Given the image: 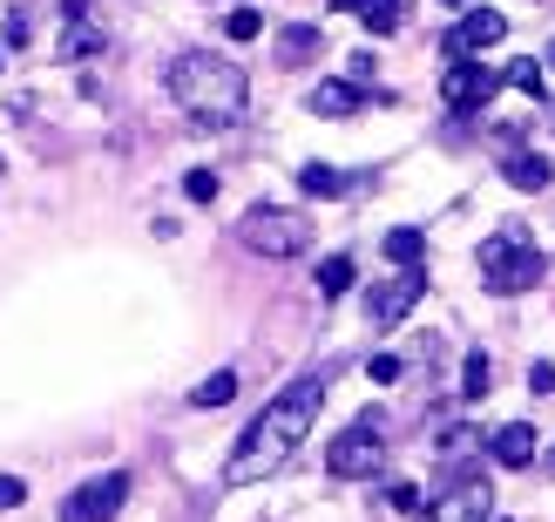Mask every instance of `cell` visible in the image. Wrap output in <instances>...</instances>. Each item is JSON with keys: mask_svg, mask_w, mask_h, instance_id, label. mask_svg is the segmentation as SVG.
<instances>
[{"mask_svg": "<svg viewBox=\"0 0 555 522\" xmlns=\"http://www.w3.org/2000/svg\"><path fill=\"white\" fill-rule=\"evenodd\" d=\"M319 407H325V373H305V380H292L278 400H264V415L237 434V448H231V461H224V482H231V488H258L264 475H278V469L298 455V442L312 434Z\"/></svg>", "mask_w": 555, "mask_h": 522, "instance_id": "obj_1", "label": "cell"}, {"mask_svg": "<svg viewBox=\"0 0 555 522\" xmlns=\"http://www.w3.org/2000/svg\"><path fill=\"white\" fill-rule=\"evenodd\" d=\"M170 102L183 109L197 129H231L251 102V75H244L231 54H210V48H190L170 62Z\"/></svg>", "mask_w": 555, "mask_h": 522, "instance_id": "obj_2", "label": "cell"}, {"mask_svg": "<svg viewBox=\"0 0 555 522\" xmlns=\"http://www.w3.org/2000/svg\"><path fill=\"white\" fill-rule=\"evenodd\" d=\"M542 271H548V258H542L521 231H494V238H481V285H488V292H502V298L535 292Z\"/></svg>", "mask_w": 555, "mask_h": 522, "instance_id": "obj_3", "label": "cell"}, {"mask_svg": "<svg viewBox=\"0 0 555 522\" xmlns=\"http://www.w3.org/2000/svg\"><path fill=\"white\" fill-rule=\"evenodd\" d=\"M237 238H244V252H258V258H298L305 244H312V225H305V211H292V204H251L237 217Z\"/></svg>", "mask_w": 555, "mask_h": 522, "instance_id": "obj_4", "label": "cell"}, {"mask_svg": "<svg viewBox=\"0 0 555 522\" xmlns=\"http://www.w3.org/2000/svg\"><path fill=\"white\" fill-rule=\"evenodd\" d=\"M379 455H386V428H379V415H359L346 434H332L325 469L339 475V482H359V475H373V469H379Z\"/></svg>", "mask_w": 555, "mask_h": 522, "instance_id": "obj_5", "label": "cell"}, {"mask_svg": "<svg viewBox=\"0 0 555 522\" xmlns=\"http://www.w3.org/2000/svg\"><path fill=\"white\" fill-rule=\"evenodd\" d=\"M494 89H502V68H488L481 54H454V68L440 75V102H448L454 116H475V109H488Z\"/></svg>", "mask_w": 555, "mask_h": 522, "instance_id": "obj_6", "label": "cell"}, {"mask_svg": "<svg viewBox=\"0 0 555 522\" xmlns=\"http://www.w3.org/2000/svg\"><path fill=\"white\" fill-rule=\"evenodd\" d=\"M122 502H129V475L108 469V475H95V482H81L75 496L62 502V522H116Z\"/></svg>", "mask_w": 555, "mask_h": 522, "instance_id": "obj_7", "label": "cell"}, {"mask_svg": "<svg viewBox=\"0 0 555 522\" xmlns=\"http://www.w3.org/2000/svg\"><path fill=\"white\" fill-rule=\"evenodd\" d=\"M421 292H427V265L421 271H400V279H386V285H373L366 292V319L373 326H400L413 306H421Z\"/></svg>", "mask_w": 555, "mask_h": 522, "instance_id": "obj_8", "label": "cell"}, {"mask_svg": "<svg viewBox=\"0 0 555 522\" xmlns=\"http://www.w3.org/2000/svg\"><path fill=\"white\" fill-rule=\"evenodd\" d=\"M494 41H508V21L494 14V8H467V14L454 21V35H448L454 54H488Z\"/></svg>", "mask_w": 555, "mask_h": 522, "instance_id": "obj_9", "label": "cell"}, {"mask_svg": "<svg viewBox=\"0 0 555 522\" xmlns=\"http://www.w3.org/2000/svg\"><path fill=\"white\" fill-rule=\"evenodd\" d=\"M488 515H494V488L475 475V482H461V488H454V496L440 502L427 522H488Z\"/></svg>", "mask_w": 555, "mask_h": 522, "instance_id": "obj_10", "label": "cell"}, {"mask_svg": "<svg viewBox=\"0 0 555 522\" xmlns=\"http://www.w3.org/2000/svg\"><path fill=\"white\" fill-rule=\"evenodd\" d=\"M488 455L502 461V469H529V461H535V428H529V421L494 428V434H488Z\"/></svg>", "mask_w": 555, "mask_h": 522, "instance_id": "obj_11", "label": "cell"}, {"mask_svg": "<svg viewBox=\"0 0 555 522\" xmlns=\"http://www.w3.org/2000/svg\"><path fill=\"white\" fill-rule=\"evenodd\" d=\"M319 48H325L319 21H292V27H278V62H285V68H298V62H319Z\"/></svg>", "mask_w": 555, "mask_h": 522, "instance_id": "obj_12", "label": "cell"}, {"mask_svg": "<svg viewBox=\"0 0 555 522\" xmlns=\"http://www.w3.org/2000/svg\"><path fill=\"white\" fill-rule=\"evenodd\" d=\"M102 21H68L62 41H54V62H89V54H102Z\"/></svg>", "mask_w": 555, "mask_h": 522, "instance_id": "obj_13", "label": "cell"}, {"mask_svg": "<svg viewBox=\"0 0 555 522\" xmlns=\"http://www.w3.org/2000/svg\"><path fill=\"white\" fill-rule=\"evenodd\" d=\"M305 109H312V116H352L359 81H319V89H305Z\"/></svg>", "mask_w": 555, "mask_h": 522, "instance_id": "obj_14", "label": "cell"}, {"mask_svg": "<svg viewBox=\"0 0 555 522\" xmlns=\"http://www.w3.org/2000/svg\"><path fill=\"white\" fill-rule=\"evenodd\" d=\"M502 177H508L515 190H548V177H555V163H548V156H535V150H515V156L502 163Z\"/></svg>", "mask_w": 555, "mask_h": 522, "instance_id": "obj_15", "label": "cell"}, {"mask_svg": "<svg viewBox=\"0 0 555 522\" xmlns=\"http://www.w3.org/2000/svg\"><path fill=\"white\" fill-rule=\"evenodd\" d=\"M386 258H393L400 271H421L427 265V238L413 225H393V231H386Z\"/></svg>", "mask_w": 555, "mask_h": 522, "instance_id": "obj_16", "label": "cell"}, {"mask_svg": "<svg viewBox=\"0 0 555 522\" xmlns=\"http://www.w3.org/2000/svg\"><path fill=\"white\" fill-rule=\"evenodd\" d=\"M237 400V373L231 367H217L210 380H197V394H190V407H231Z\"/></svg>", "mask_w": 555, "mask_h": 522, "instance_id": "obj_17", "label": "cell"}, {"mask_svg": "<svg viewBox=\"0 0 555 522\" xmlns=\"http://www.w3.org/2000/svg\"><path fill=\"white\" fill-rule=\"evenodd\" d=\"M298 183H305V198H346V170H332V163H305Z\"/></svg>", "mask_w": 555, "mask_h": 522, "instance_id": "obj_18", "label": "cell"}, {"mask_svg": "<svg viewBox=\"0 0 555 522\" xmlns=\"http://www.w3.org/2000/svg\"><path fill=\"white\" fill-rule=\"evenodd\" d=\"M319 292H325V298H339V292H352V258H346V252H332V258L319 265Z\"/></svg>", "mask_w": 555, "mask_h": 522, "instance_id": "obj_19", "label": "cell"}, {"mask_svg": "<svg viewBox=\"0 0 555 522\" xmlns=\"http://www.w3.org/2000/svg\"><path fill=\"white\" fill-rule=\"evenodd\" d=\"M488 380H494L488 353H467V367H461V400H481V394H488Z\"/></svg>", "mask_w": 555, "mask_h": 522, "instance_id": "obj_20", "label": "cell"}, {"mask_svg": "<svg viewBox=\"0 0 555 522\" xmlns=\"http://www.w3.org/2000/svg\"><path fill=\"white\" fill-rule=\"evenodd\" d=\"M352 14H366L373 35H393V27H400V0H359Z\"/></svg>", "mask_w": 555, "mask_h": 522, "instance_id": "obj_21", "label": "cell"}, {"mask_svg": "<svg viewBox=\"0 0 555 522\" xmlns=\"http://www.w3.org/2000/svg\"><path fill=\"white\" fill-rule=\"evenodd\" d=\"M502 81H508V89H521V96H542V68H535V54L508 62V68H502Z\"/></svg>", "mask_w": 555, "mask_h": 522, "instance_id": "obj_22", "label": "cell"}, {"mask_svg": "<svg viewBox=\"0 0 555 522\" xmlns=\"http://www.w3.org/2000/svg\"><path fill=\"white\" fill-rule=\"evenodd\" d=\"M224 35H231V41H258V35H264V14H258V8H231Z\"/></svg>", "mask_w": 555, "mask_h": 522, "instance_id": "obj_23", "label": "cell"}, {"mask_svg": "<svg viewBox=\"0 0 555 522\" xmlns=\"http://www.w3.org/2000/svg\"><path fill=\"white\" fill-rule=\"evenodd\" d=\"M183 198L190 204H217V170H190L183 177Z\"/></svg>", "mask_w": 555, "mask_h": 522, "instance_id": "obj_24", "label": "cell"}, {"mask_svg": "<svg viewBox=\"0 0 555 522\" xmlns=\"http://www.w3.org/2000/svg\"><path fill=\"white\" fill-rule=\"evenodd\" d=\"M386 502H393L400 515H421V488H413V482H393V488H386Z\"/></svg>", "mask_w": 555, "mask_h": 522, "instance_id": "obj_25", "label": "cell"}, {"mask_svg": "<svg viewBox=\"0 0 555 522\" xmlns=\"http://www.w3.org/2000/svg\"><path fill=\"white\" fill-rule=\"evenodd\" d=\"M366 380H379V387H393V380H400V360H393V353H373V360H366Z\"/></svg>", "mask_w": 555, "mask_h": 522, "instance_id": "obj_26", "label": "cell"}, {"mask_svg": "<svg viewBox=\"0 0 555 522\" xmlns=\"http://www.w3.org/2000/svg\"><path fill=\"white\" fill-rule=\"evenodd\" d=\"M27 502V482L21 475H0V509H21Z\"/></svg>", "mask_w": 555, "mask_h": 522, "instance_id": "obj_27", "label": "cell"}, {"mask_svg": "<svg viewBox=\"0 0 555 522\" xmlns=\"http://www.w3.org/2000/svg\"><path fill=\"white\" fill-rule=\"evenodd\" d=\"M27 35H35V21H27V14H21V8H14V14H8V48H21V41H27Z\"/></svg>", "mask_w": 555, "mask_h": 522, "instance_id": "obj_28", "label": "cell"}, {"mask_svg": "<svg viewBox=\"0 0 555 522\" xmlns=\"http://www.w3.org/2000/svg\"><path fill=\"white\" fill-rule=\"evenodd\" d=\"M325 8H332V14H352V8H359V0H325Z\"/></svg>", "mask_w": 555, "mask_h": 522, "instance_id": "obj_29", "label": "cell"}, {"mask_svg": "<svg viewBox=\"0 0 555 522\" xmlns=\"http://www.w3.org/2000/svg\"><path fill=\"white\" fill-rule=\"evenodd\" d=\"M440 8H467V0H440Z\"/></svg>", "mask_w": 555, "mask_h": 522, "instance_id": "obj_30", "label": "cell"}, {"mask_svg": "<svg viewBox=\"0 0 555 522\" xmlns=\"http://www.w3.org/2000/svg\"><path fill=\"white\" fill-rule=\"evenodd\" d=\"M0 177H8V156H0Z\"/></svg>", "mask_w": 555, "mask_h": 522, "instance_id": "obj_31", "label": "cell"}, {"mask_svg": "<svg viewBox=\"0 0 555 522\" xmlns=\"http://www.w3.org/2000/svg\"><path fill=\"white\" fill-rule=\"evenodd\" d=\"M0 62H8V48H0Z\"/></svg>", "mask_w": 555, "mask_h": 522, "instance_id": "obj_32", "label": "cell"}]
</instances>
